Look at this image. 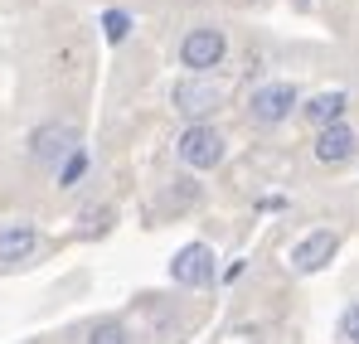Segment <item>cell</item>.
<instances>
[{"label":"cell","instance_id":"1","mask_svg":"<svg viewBox=\"0 0 359 344\" xmlns=\"http://www.w3.org/2000/svg\"><path fill=\"white\" fill-rule=\"evenodd\" d=\"M175 156H180L184 170H214V165H224V156H229L224 131L209 126V121H189L175 141Z\"/></svg>","mask_w":359,"mask_h":344},{"label":"cell","instance_id":"2","mask_svg":"<svg viewBox=\"0 0 359 344\" xmlns=\"http://www.w3.org/2000/svg\"><path fill=\"white\" fill-rule=\"evenodd\" d=\"M229 54V34L214 25H199L180 39V68H189V78H204L209 68H219Z\"/></svg>","mask_w":359,"mask_h":344},{"label":"cell","instance_id":"3","mask_svg":"<svg viewBox=\"0 0 359 344\" xmlns=\"http://www.w3.org/2000/svg\"><path fill=\"white\" fill-rule=\"evenodd\" d=\"M297 107H301V92L292 83H262V88H252V97H248V116H252L257 126H282Z\"/></svg>","mask_w":359,"mask_h":344},{"label":"cell","instance_id":"4","mask_svg":"<svg viewBox=\"0 0 359 344\" xmlns=\"http://www.w3.org/2000/svg\"><path fill=\"white\" fill-rule=\"evenodd\" d=\"M78 146H83V141H78V131H73L68 121H44V126L29 131V160H34V165H63Z\"/></svg>","mask_w":359,"mask_h":344},{"label":"cell","instance_id":"5","mask_svg":"<svg viewBox=\"0 0 359 344\" xmlns=\"http://www.w3.org/2000/svg\"><path fill=\"white\" fill-rule=\"evenodd\" d=\"M170 277H175L180 287H209V282L219 277L214 247H209V242H184L175 257H170Z\"/></svg>","mask_w":359,"mask_h":344},{"label":"cell","instance_id":"6","mask_svg":"<svg viewBox=\"0 0 359 344\" xmlns=\"http://www.w3.org/2000/svg\"><path fill=\"white\" fill-rule=\"evenodd\" d=\"M335 252H340V238H335L330 228L306 233L297 247H292V272H297V277H311V272H320Z\"/></svg>","mask_w":359,"mask_h":344},{"label":"cell","instance_id":"7","mask_svg":"<svg viewBox=\"0 0 359 344\" xmlns=\"http://www.w3.org/2000/svg\"><path fill=\"white\" fill-rule=\"evenodd\" d=\"M175 107L180 116H189V121H204L209 112H219V102H224V92L214 88V83H204V78H184V83H175Z\"/></svg>","mask_w":359,"mask_h":344},{"label":"cell","instance_id":"8","mask_svg":"<svg viewBox=\"0 0 359 344\" xmlns=\"http://www.w3.org/2000/svg\"><path fill=\"white\" fill-rule=\"evenodd\" d=\"M355 151H359V136H355V126H345V121L320 126V136H316V146H311V156H316L320 165H345Z\"/></svg>","mask_w":359,"mask_h":344},{"label":"cell","instance_id":"9","mask_svg":"<svg viewBox=\"0 0 359 344\" xmlns=\"http://www.w3.org/2000/svg\"><path fill=\"white\" fill-rule=\"evenodd\" d=\"M34 247H39V228L29 219L0 223V262H25V257H34Z\"/></svg>","mask_w":359,"mask_h":344},{"label":"cell","instance_id":"10","mask_svg":"<svg viewBox=\"0 0 359 344\" xmlns=\"http://www.w3.org/2000/svg\"><path fill=\"white\" fill-rule=\"evenodd\" d=\"M345 107H350V97H345L340 88H330V92H316L301 112H306V121H316V126H335V121L345 116Z\"/></svg>","mask_w":359,"mask_h":344},{"label":"cell","instance_id":"11","mask_svg":"<svg viewBox=\"0 0 359 344\" xmlns=\"http://www.w3.org/2000/svg\"><path fill=\"white\" fill-rule=\"evenodd\" d=\"M83 174H88V146H78V151L59 165V189H78Z\"/></svg>","mask_w":359,"mask_h":344},{"label":"cell","instance_id":"12","mask_svg":"<svg viewBox=\"0 0 359 344\" xmlns=\"http://www.w3.org/2000/svg\"><path fill=\"white\" fill-rule=\"evenodd\" d=\"M88 344H131V340H126V330H121L117 320H102V325L88 330Z\"/></svg>","mask_w":359,"mask_h":344},{"label":"cell","instance_id":"13","mask_svg":"<svg viewBox=\"0 0 359 344\" xmlns=\"http://www.w3.org/2000/svg\"><path fill=\"white\" fill-rule=\"evenodd\" d=\"M102 29H107L112 44H121V39L131 34V15H126V10H107V15H102Z\"/></svg>","mask_w":359,"mask_h":344},{"label":"cell","instance_id":"14","mask_svg":"<svg viewBox=\"0 0 359 344\" xmlns=\"http://www.w3.org/2000/svg\"><path fill=\"white\" fill-rule=\"evenodd\" d=\"M340 330H345V340H350V344H359V305H350V310H345Z\"/></svg>","mask_w":359,"mask_h":344}]
</instances>
